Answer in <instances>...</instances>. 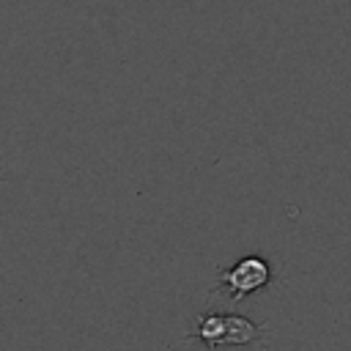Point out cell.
I'll list each match as a JSON object with an SVG mask.
<instances>
[{
    "instance_id": "obj_1",
    "label": "cell",
    "mask_w": 351,
    "mask_h": 351,
    "mask_svg": "<svg viewBox=\"0 0 351 351\" xmlns=\"http://www.w3.org/2000/svg\"><path fill=\"white\" fill-rule=\"evenodd\" d=\"M263 332L266 326L239 313H203L195 318V332L189 337L214 351V348H230V346H250Z\"/></svg>"
},
{
    "instance_id": "obj_2",
    "label": "cell",
    "mask_w": 351,
    "mask_h": 351,
    "mask_svg": "<svg viewBox=\"0 0 351 351\" xmlns=\"http://www.w3.org/2000/svg\"><path fill=\"white\" fill-rule=\"evenodd\" d=\"M271 282V263L263 255H244L236 263L219 269V288L233 299L241 302L255 291Z\"/></svg>"
}]
</instances>
